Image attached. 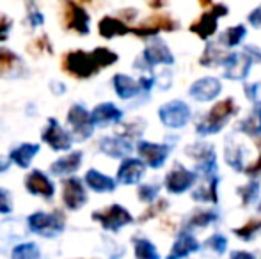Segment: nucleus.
<instances>
[{"mask_svg": "<svg viewBox=\"0 0 261 259\" xmlns=\"http://www.w3.org/2000/svg\"><path fill=\"white\" fill-rule=\"evenodd\" d=\"M117 63V53H114L109 48H94L93 52H84V50H75L64 55L62 59V69L68 75L76 76V78H91L96 75L100 69L109 68V66Z\"/></svg>", "mask_w": 261, "mask_h": 259, "instance_id": "nucleus-1", "label": "nucleus"}, {"mask_svg": "<svg viewBox=\"0 0 261 259\" xmlns=\"http://www.w3.org/2000/svg\"><path fill=\"white\" fill-rule=\"evenodd\" d=\"M237 114H238V105L234 103L233 98H226L222 101H217L206 114H204V118L197 123L196 133L199 137H208V135L219 133L229 123V119Z\"/></svg>", "mask_w": 261, "mask_h": 259, "instance_id": "nucleus-2", "label": "nucleus"}, {"mask_svg": "<svg viewBox=\"0 0 261 259\" xmlns=\"http://www.w3.org/2000/svg\"><path fill=\"white\" fill-rule=\"evenodd\" d=\"M27 229L36 236L55 240L64 233L66 217L61 211H34L27 217Z\"/></svg>", "mask_w": 261, "mask_h": 259, "instance_id": "nucleus-3", "label": "nucleus"}, {"mask_svg": "<svg viewBox=\"0 0 261 259\" xmlns=\"http://www.w3.org/2000/svg\"><path fill=\"white\" fill-rule=\"evenodd\" d=\"M174 64V55H172L171 48L164 39L158 36L148 39V45L144 46L141 57L134 63V68L144 71H153L155 66H171Z\"/></svg>", "mask_w": 261, "mask_h": 259, "instance_id": "nucleus-4", "label": "nucleus"}, {"mask_svg": "<svg viewBox=\"0 0 261 259\" xmlns=\"http://www.w3.org/2000/svg\"><path fill=\"white\" fill-rule=\"evenodd\" d=\"M68 130L73 137V142H86L94 135V125L91 121V110L82 103H75L69 107L66 116Z\"/></svg>", "mask_w": 261, "mask_h": 259, "instance_id": "nucleus-5", "label": "nucleus"}, {"mask_svg": "<svg viewBox=\"0 0 261 259\" xmlns=\"http://www.w3.org/2000/svg\"><path fill=\"white\" fill-rule=\"evenodd\" d=\"M187 155L196 162V169L194 172L197 174V178H210V176H217V155H215V148L212 144H204V142H197L194 146H189L185 149Z\"/></svg>", "mask_w": 261, "mask_h": 259, "instance_id": "nucleus-6", "label": "nucleus"}, {"mask_svg": "<svg viewBox=\"0 0 261 259\" xmlns=\"http://www.w3.org/2000/svg\"><path fill=\"white\" fill-rule=\"evenodd\" d=\"M93 220L101 225V229L109 233H117L123 227L130 225L134 222L132 213L121 204H110L103 210L93 211Z\"/></svg>", "mask_w": 261, "mask_h": 259, "instance_id": "nucleus-7", "label": "nucleus"}, {"mask_svg": "<svg viewBox=\"0 0 261 259\" xmlns=\"http://www.w3.org/2000/svg\"><path fill=\"white\" fill-rule=\"evenodd\" d=\"M192 118V110L183 100H171L158 108V119L169 130L185 128Z\"/></svg>", "mask_w": 261, "mask_h": 259, "instance_id": "nucleus-8", "label": "nucleus"}, {"mask_svg": "<svg viewBox=\"0 0 261 259\" xmlns=\"http://www.w3.org/2000/svg\"><path fill=\"white\" fill-rule=\"evenodd\" d=\"M61 199L62 204L68 211H79L89 200V194H87V188L84 185V181L76 176H69L62 181L61 188Z\"/></svg>", "mask_w": 261, "mask_h": 259, "instance_id": "nucleus-9", "label": "nucleus"}, {"mask_svg": "<svg viewBox=\"0 0 261 259\" xmlns=\"http://www.w3.org/2000/svg\"><path fill=\"white\" fill-rule=\"evenodd\" d=\"M41 140L54 151H69L73 146V137L69 130L61 125V121L55 118L46 119V125L41 130Z\"/></svg>", "mask_w": 261, "mask_h": 259, "instance_id": "nucleus-10", "label": "nucleus"}, {"mask_svg": "<svg viewBox=\"0 0 261 259\" xmlns=\"http://www.w3.org/2000/svg\"><path fill=\"white\" fill-rule=\"evenodd\" d=\"M196 181H197V174L194 172V170L187 169L181 163H174V167H172L167 172V176H165L164 185L169 194L179 195V194L189 192L190 188L196 185Z\"/></svg>", "mask_w": 261, "mask_h": 259, "instance_id": "nucleus-11", "label": "nucleus"}, {"mask_svg": "<svg viewBox=\"0 0 261 259\" xmlns=\"http://www.w3.org/2000/svg\"><path fill=\"white\" fill-rule=\"evenodd\" d=\"M227 11L229 9H227V6H224V4H213L208 13H203L196 23L190 25V32H194V34H197L201 39L206 41V39H210L217 32V28H219V20L226 16Z\"/></svg>", "mask_w": 261, "mask_h": 259, "instance_id": "nucleus-12", "label": "nucleus"}, {"mask_svg": "<svg viewBox=\"0 0 261 259\" xmlns=\"http://www.w3.org/2000/svg\"><path fill=\"white\" fill-rule=\"evenodd\" d=\"M135 149H137L139 158L144 162V165L151 167V169H162L171 155V146L158 144V142L139 140Z\"/></svg>", "mask_w": 261, "mask_h": 259, "instance_id": "nucleus-13", "label": "nucleus"}, {"mask_svg": "<svg viewBox=\"0 0 261 259\" xmlns=\"http://www.w3.org/2000/svg\"><path fill=\"white\" fill-rule=\"evenodd\" d=\"M23 185L25 190L34 197H41L45 200H52L55 197V183L52 178L39 169H32L31 172H27Z\"/></svg>", "mask_w": 261, "mask_h": 259, "instance_id": "nucleus-14", "label": "nucleus"}, {"mask_svg": "<svg viewBox=\"0 0 261 259\" xmlns=\"http://www.w3.org/2000/svg\"><path fill=\"white\" fill-rule=\"evenodd\" d=\"M252 59L245 52H231L224 57L222 68H224V78L227 80H245L251 73Z\"/></svg>", "mask_w": 261, "mask_h": 259, "instance_id": "nucleus-15", "label": "nucleus"}, {"mask_svg": "<svg viewBox=\"0 0 261 259\" xmlns=\"http://www.w3.org/2000/svg\"><path fill=\"white\" fill-rule=\"evenodd\" d=\"M98 149L103 153L105 156L114 160H123L132 155L135 149L134 142L130 138L123 137V135H105L98 140Z\"/></svg>", "mask_w": 261, "mask_h": 259, "instance_id": "nucleus-16", "label": "nucleus"}, {"mask_svg": "<svg viewBox=\"0 0 261 259\" xmlns=\"http://www.w3.org/2000/svg\"><path fill=\"white\" fill-rule=\"evenodd\" d=\"M222 93V82L215 76H203L190 85L189 94L197 103H208L220 96Z\"/></svg>", "mask_w": 261, "mask_h": 259, "instance_id": "nucleus-17", "label": "nucleus"}, {"mask_svg": "<svg viewBox=\"0 0 261 259\" xmlns=\"http://www.w3.org/2000/svg\"><path fill=\"white\" fill-rule=\"evenodd\" d=\"M146 174V165L141 158H126L121 160L119 167H117V174H116V181L119 185L124 187H130V185H137L141 183V180Z\"/></svg>", "mask_w": 261, "mask_h": 259, "instance_id": "nucleus-18", "label": "nucleus"}, {"mask_svg": "<svg viewBox=\"0 0 261 259\" xmlns=\"http://www.w3.org/2000/svg\"><path fill=\"white\" fill-rule=\"evenodd\" d=\"M124 119V112L112 101L100 103L91 110V121L94 128H105V126L121 125Z\"/></svg>", "mask_w": 261, "mask_h": 259, "instance_id": "nucleus-19", "label": "nucleus"}, {"mask_svg": "<svg viewBox=\"0 0 261 259\" xmlns=\"http://www.w3.org/2000/svg\"><path fill=\"white\" fill-rule=\"evenodd\" d=\"M178 27H179L178 21H174L169 16H151L142 25H139V27H135V28H130V32H134V34L139 36V38L149 39V38H155V36H158L162 31L172 32Z\"/></svg>", "mask_w": 261, "mask_h": 259, "instance_id": "nucleus-20", "label": "nucleus"}, {"mask_svg": "<svg viewBox=\"0 0 261 259\" xmlns=\"http://www.w3.org/2000/svg\"><path fill=\"white\" fill-rule=\"evenodd\" d=\"M64 25L71 32L86 36L89 34V14L82 6L75 2H68L64 9Z\"/></svg>", "mask_w": 261, "mask_h": 259, "instance_id": "nucleus-21", "label": "nucleus"}, {"mask_svg": "<svg viewBox=\"0 0 261 259\" xmlns=\"http://www.w3.org/2000/svg\"><path fill=\"white\" fill-rule=\"evenodd\" d=\"M82 162H84V153L82 151H79V149H76V151H69L68 155L61 156V158H57L55 162H52L48 172L55 178L75 176L76 170L82 167Z\"/></svg>", "mask_w": 261, "mask_h": 259, "instance_id": "nucleus-22", "label": "nucleus"}, {"mask_svg": "<svg viewBox=\"0 0 261 259\" xmlns=\"http://www.w3.org/2000/svg\"><path fill=\"white\" fill-rule=\"evenodd\" d=\"M201 250V243L197 242V238L190 231L183 229L179 231V235L176 236L174 243H172L171 250H169L165 259H187L190 254H196Z\"/></svg>", "mask_w": 261, "mask_h": 259, "instance_id": "nucleus-23", "label": "nucleus"}, {"mask_svg": "<svg viewBox=\"0 0 261 259\" xmlns=\"http://www.w3.org/2000/svg\"><path fill=\"white\" fill-rule=\"evenodd\" d=\"M112 87H114L116 96L123 101L135 100V98L141 96V93H142L137 80L130 75H124V73H116V75L112 76Z\"/></svg>", "mask_w": 261, "mask_h": 259, "instance_id": "nucleus-24", "label": "nucleus"}, {"mask_svg": "<svg viewBox=\"0 0 261 259\" xmlns=\"http://www.w3.org/2000/svg\"><path fill=\"white\" fill-rule=\"evenodd\" d=\"M84 185L87 190H93L96 194H112L117 188V181L114 178L100 172L98 169H89L84 176Z\"/></svg>", "mask_w": 261, "mask_h": 259, "instance_id": "nucleus-25", "label": "nucleus"}, {"mask_svg": "<svg viewBox=\"0 0 261 259\" xmlns=\"http://www.w3.org/2000/svg\"><path fill=\"white\" fill-rule=\"evenodd\" d=\"M39 151H41V146L36 144V142H21L20 146L11 149L9 160L11 163H14L20 169H29Z\"/></svg>", "mask_w": 261, "mask_h": 259, "instance_id": "nucleus-26", "label": "nucleus"}, {"mask_svg": "<svg viewBox=\"0 0 261 259\" xmlns=\"http://www.w3.org/2000/svg\"><path fill=\"white\" fill-rule=\"evenodd\" d=\"M203 183L199 187H196V190L192 192V199L197 203H212L217 204L219 203V183L220 178L217 176H210V178H201Z\"/></svg>", "mask_w": 261, "mask_h": 259, "instance_id": "nucleus-27", "label": "nucleus"}, {"mask_svg": "<svg viewBox=\"0 0 261 259\" xmlns=\"http://www.w3.org/2000/svg\"><path fill=\"white\" fill-rule=\"evenodd\" d=\"M219 220V211L217 210H196L187 217L183 229L192 231V229H204L208 225L215 224Z\"/></svg>", "mask_w": 261, "mask_h": 259, "instance_id": "nucleus-28", "label": "nucleus"}, {"mask_svg": "<svg viewBox=\"0 0 261 259\" xmlns=\"http://www.w3.org/2000/svg\"><path fill=\"white\" fill-rule=\"evenodd\" d=\"M98 28H100V36L105 39H114L130 34V27L126 25V21H123L117 16H105L100 21Z\"/></svg>", "mask_w": 261, "mask_h": 259, "instance_id": "nucleus-29", "label": "nucleus"}, {"mask_svg": "<svg viewBox=\"0 0 261 259\" xmlns=\"http://www.w3.org/2000/svg\"><path fill=\"white\" fill-rule=\"evenodd\" d=\"M238 131L245 133L247 137H259L261 135V101H254L252 110L245 119H242L237 126Z\"/></svg>", "mask_w": 261, "mask_h": 259, "instance_id": "nucleus-30", "label": "nucleus"}, {"mask_svg": "<svg viewBox=\"0 0 261 259\" xmlns=\"http://www.w3.org/2000/svg\"><path fill=\"white\" fill-rule=\"evenodd\" d=\"M25 66L21 59L11 50H0V76H18V73H23Z\"/></svg>", "mask_w": 261, "mask_h": 259, "instance_id": "nucleus-31", "label": "nucleus"}, {"mask_svg": "<svg viewBox=\"0 0 261 259\" xmlns=\"http://www.w3.org/2000/svg\"><path fill=\"white\" fill-rule=\"evenodd\" d=\"M247 36V28L245 25H234V27H229L219 36V43L217 45L222 46V48H234L238 46L244 38Z\"/></svg>", "mask_w": 261, "mask_h": 259, "instance_id": "nucleus-32", "label": "nucleus"}, {"mask_svg": "<svg viewBox=\"0 0 261 259\" xmlns=\"http://www.w3.org/2000/svg\"><path fill=\"white\" fill-rule=\"evenodd\" d=\"M11 259H43L41 247L36 242H20L11 250Z\"/></svg>", "mask_w": 261, "mask_h": 259, "instance_id": "nucleus-33", "label": "nucleus"}, {"mask_svg": "<svg viewBox=\"0 0 261 259\" xmlns=\"http://www.w3.org/2000/svg\"><path fill=\"white\" fill-rule=\"evenodd\" d=\"M132 243H134L135 259H160L158 249L155 247V243H153L151 240L137 236V238L132 240Z\"/></svg>", "mask_w": 261, "mask_h": 259, "instance_id": "nucleus-34", "label": "nucleus"}, {"mask_svg": "<svg viewBox=\"0 0 261 259\" xmlns=\"http://www.w3.org/2000/svg\"><path fill=\"white\" fill-rule=\"evenodd\" d=\"M224 156H226V163L237 172H242L245 169L244 167V160H245V149L238 144H227L226 151H224Z\"/></svg>", "mask_w": 261, "mask_h": 259, "instance_id": "nucleus-35", "label": "nucleus"}, {"mask_svg": "<svg viewBox=\"0 0 261 259\" xmlns=\"http://www.w3.org/2000/svg\"><path fill=\"white\" fill-rule=\"evenodd\" d=\"M222 46H219L217 43H208V46L204 48V53L201 55V66H208V68H213V66H222V61L226 55H222L220 52Z\"/></svg>", "mask_w": 261, "mask_h": 259, "instance_id": "nucleus-36", "label": "nucleus"}, {"mask_svg": "<svg viewBox=\"0 0 261 259\" xmlns=\"http://www.w3.org/2000/svg\"><path fill=\"white\" fill-rule=\"evenodd\" d=\"M237 194L240 195L244 206H251V204H256L259 199V181H251L247 185H242L240 188H237Z\"/></svg>", "mask_w": 261, "mask_h": 259, "instance_id": "nucleus-37", "label": "nucleus"}, {"mask_svg": "<svg viewBox=\"0 0 261 259\" xmlns=\"http://www.w3.org/2000/svg\"><path fill=\"white\" fill-rule=\"evenodd\" d=\"M259 231H261V218H252V220H249L247 224L242 225V227L233 229L234 235L240 240H244V242H251Z\"/></svg>", "mask_w": 261, "mask_h": 259, "instance_id": "nucleus-38", "label": "nucleus"}, {"mask_svg": "<svg viewBox=\"0 0 261 259\" xmlns=\"http://www.w3.org/2000/svg\"><path fill=\"white\" fill-rule=\"evenodd\" d=\"M204 249L212 250L215 256H224L227 250V238L224 235H220V233H215V235H212L210 238H206Z\"/></svg>", "mask_w": 261, "mask_h": 259, "instance_id": "nucleus-39", "label": "nucleus"}, {"mask_svg": "<svg viewBox=\"0 0 261 259\" xmlns=\"http://www.w3.org/2000/svg\"><path fill=\"white\" fill-rule=\"evenodd\" d=\"M158 194H160V187H158V185L144 183V185H139V188H137V197L146 204L155 203L158 199Z\"/></svg>", "mask_w": 261, "mask_h": 259, "instance_id": "nucleus-40", "label": "nucleus"}, {"mask_svg": "<svg viewBox=\"0 0 261 259\" xmlns=\"http://www.w3.org/2000/svg\"><path fill=\"white\" fill-rule=\"evenodd\" d=\"M27 20H29V25H31L32 28H38V27H41V25L45 23V14H43L41 11L36 7V4L31 2V0H29Z\"/></svg>", "mask_w": 261, "mask_h": 259, "instance_id": "nucleus-41", "label": "nucleus"}, {"mask_svg": "<svg viewBox=\"0 0 261 259\" xmlns=\"http://www.w3.org/2000/svg\"><path fill=\"white\" fill-rule=\"evenodd\" d=\"M14 210L13 204V197H11V192L6 190V188H0V213L2 215H11Z\"/></svg>", "mask_w": 261, "mask_h": 259, "instance_id": "nucleus-42", "label": "nucleus"}, {"mask_svg": "<svg viewBox=\"0 0 261 259\" xmlns=\"http://www.w3.org/2000/svg\"><path fill=\"white\" fill-rule=\"evenodd\" d=\"M165 208H167V203H165V200H155V203H151V208L142 213L141 222L148 220V218H151V217H156V213H162Z\"/></svg>", "mask_w": 261, "mask_h": 259, "instance_id": "nucleus-43", "label": "nucleus"}, {"mask_svg": "<svg viewBox=\"0 0 261 259\" xmlns=\"http://www.w3.org/2000/svg\"><path fill=\"white\" fill-rule=\"evenodd\" d=\"M247 20H249V23H251V27L261 28V4L256 7V9H252L251 13H249Z\"/></svg>", "mask_w": 261, "mask_h": 259, "instance_id": "nucleus-44", "label": "nucleus"}, {"mask_svg": "<svg viewBox=\"0 0 261 259\" xmlns=\"http://www.w3.org/2000/svg\"><path fill=\"white\" fill-rule=\"evenodd\" d=\"M245 96L251 101H258V91H259V83H245Z\"/></svg>", "mask_w": 261, "mask_h": 259, "instance_id": "nucleus-45", "label": "nucleus"}, {"mask_svg": "<svg viewBox=\"0 0 261 259\" xmlns=\"http://www.w3.org/2000/svg\"><path fill=\"white\" fill-rule=\"evenodd\" d=\"M244 52L247 53L249 57L252 59V63L254 61H258V63L261 64V50L258 48V46H254V45H251V46H245L244 48Z\"/></svg>", "mask_w": 261, "mask_h": 259, "instance_id": "nucleus-46", "label": "nucleus"}, {"mask_svg": "<svg viewBox=\"0 0 261 259\" xmlns=\"http://www.w3.org/2000/svg\"><path fill=\"white\" fill-rule=\"evenodd\" d=\"M50 91L55 96H62L66 93V85L62 82H59V80H54V82H50Z\"/></svg>", "mask_w": 261, "mask_h": 259, "instance_id": "nucleus-47", "label": "nucleus"}, {"mask_svg": "<svg viewBox=\"0 0 261 259\" xmlns=\"http://www.w3.org/2000/svg\"><path fill=\"white\" fill-rule=\"evenodd\" d=\"M244 170H245L247 176H258V174H261V155H259V158L252 163V165H249L247 169H244Z\"/></svg>", "mask_w": 261, "mask_h": 259, "instance_id": "nucleus-48", "label": "nucleus"}, {"mask_svg": "<svg viewBox=\"0 0 261 259\" xmlns=\"http://www.w3.org/2000/svg\"><path fill=\"white\" fill-rule=\"evenodd\" d=\"M229 259H256V256L251 252H245V250H234V252H231Z\"/></svg>", "mask_w": 261, "mask_h": 259, "instance_id": "nucleus-49", "label": "nucleus"}, {"mask_svg": "<svg viewBox=\"0 0 261 259\" xmlns=\"http://www.w3.org/2000/svg\"><path fill=\"white\" fill-rule=\"evenodd\" d=\"M11 165H13V163H11V160L7 158V156L0 155V174H6L7 170L11 169Z\"/></svg>", "mask_w": 261, "mask_h": 259, "instance_id": "nucleus-50", "label": "nucleus"}, {"mask_svg": "<svg viewBox=\"0 0 261 259\" xmlns=\"http://www.w3.org/2000/svg\"><path fill=\"white\" fill-rule=\"evenodd\" d=\"M7 32H9V31H6V28H0V43H2V41H6V38H7Z\"/></svg>", "mask_w": 261, "mask_h": 259, "instance_id": "nucleus-51", "label": "nucleus"}, {"mask_svg": "<svg viewBox=\"0 0 261 259\" xmlns=\"http://www.w3.org/2000/svg\"><path fill=\"white\" fill-rule=\"evenodd\" d=\"M201 6H212V0H199Z\"/></svg>", "mask_w": 261, "mask_h": 259, "instance_id": "nucleus-52", "label": "nucleus"}, {"mask_svg": "<svg viewBox=\"0 0 261 259\" xmlns=\"http://www.w3.org/2000/svg\"><path fill=\"white\" fill-rule=\"evenodd\" d=\"M258 211H259V213H261V203H259V206H258Z\"/></svg>", "mask_w": 261, "mask_h": 259, "instance_id": "nucleus-53", "label": "nucleus"}]
</instances>
